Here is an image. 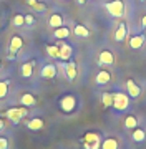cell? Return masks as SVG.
<instances>
[{"instance_id":"9","label":"cell","mask_w":146,"mask_h":149,"mask_svg":"<svg viewBox=\"0 0 146 149\" xmlns=\"http://www.w3.org/2000/svg\"><path fill=\"white\" fill-rule=\"evenodd\" d=\"M22 47H23V40H22V37H18V35L12 37V40H10V47H8V50H10V56H8V58H13V55H15Z\"/></svg>"},{"instance_id":"4","label":"cell","mask_w":146,"mask_h":149,"mask_svg":"<svg viewBox=\"0 0 146 149\" xmlns=\"http://www.w3.org/2000/svg\"><path fill=\"white\" fill-rule=\"evenodd\" d=\"M58 106L60 109L65 113V114H70L76 109V96L75 95H65L60 98L58 101Z\"/></svg>"},{"instance_id":"16","label":"cell","mask_w":146,"mask_h":149,"mask_svg":"<svg viewBox=\"0 0 146 149\" xmlns=\"http://www.w3.org/2000/svg\"><path fill=\"white\" fill-rule=\"evenodd\" d=\"M48 25L53 28H58V27H63V17L60 13H52L48 18Z\"/></svg>"},{"instance_id":"2","label":"cell","mask_w":146,"mask_h":149,"mask_svg":"<svg viewBox=\"0 0 146 149\" xmlns=\"http://www.w3.org/2000/svg\"><path fill=\"white\" fill-rule=\"evenodd\" d=\"M130 108V96L128 93H113V109L115 111H126Z\"/></svg>"},{"instance_id":"17","label":"cell","mask_w":146,"mask_h":149,"mask_svg":"<svg viewBox=\"0 0 146 149\" xmlns=\"http://www.w3.org/2000/svg\"><path fill=\"white\" fill-rule=\"evenodd\" d=\"M28 129H32V131H40V129H43L45 123L43 119H40V118H33V119H30V121L27 123Z\"/></svg>"},{"instance_id":"1","label":"cell","mask_w":146,"mask_h":149,"mask_svg":"<svg viewBox=\"0 0 146 149\" xmlns=\"http://www.w3.org/2000/svg\"><path fill=\"white\" fill-rule=\"evenodd\" d=\"M28 114L27 108L25 106H20V108H8L5 113H3V116L8 119V121H12L13 124H17V123H20L23 119V118Z\"/></svg>"},{"instance_id":"18","label":"cell","mask_w":146,"mask_h":149,"mask_svg":"<svg viewBox=\"0 0 146 149\" xmlns=\"http://www.w3.org/2000/svg\"><path fill=\"white\" fill-rule=\"evenodd\" d=\"M73 33H75V37H78V38H87V37H90L88 28L85 27V25H81V23L75 25V28H73Z\"/></svg>"},{"instance_id":"21","label":"cell","mask_w":146,"mask_h":149,"mask_svg":"<svg viewBox=\"0 0 146 149\" xmlns=\"http://www.w3.org/2000/svg\"><path fill=\"white\" fill-rule=\"evenodd\" d=\"M101 149H118V141L115 138H106L101 141Z\"/></svg>"},{"instance_id":"10","label":"cell","mask_w":146,"mask_h":149,"mask_svg":"<svg viewBox=\"0 0 146 149\" xmlns=\"http://www.w3.org/2000/svg\"><path fill=\"white\" fill-rule=\"evenodd\" d=\"M126 93H128V96H131V98H138V96L141 95L140 85H136L133 80H126Z\"/></svg>"},{"instance_id":"34","label":"cell","mask_w":146,"mask_h":149,"mask_svg":"<svg viewBox=\"0 0 146 149\" xmlns=\"http://www.w3.org/2000/svg\"><path fill=\"white\" fill-rule=\"evenodd\" d=\"M0 66H2V61H0Z\"/></svg>"},{"instance_id":"3","label":"cell","mask_w":146,"mask_h":149,"mask_svg":"<svg viewBox=\"0 0 146 149\" xmlns=\"http://www.w3.org/2000/svg\"><path fill=\"white\" fill-rule=\"evenodd\" d=\"M105 8L108 10V13L113 18H119L124 15V2L123 0H111L105 3Z\"/></svg>"},{"instance_id":"28","label":"cell","mask_w":146,"mask_h":149,"mask_svg":"<svg viewBox=\"0 0 146 149\" xmlns=\"http://www.w3.org/2000/svg\"><path fill=\"white\" fill-rule=\"evenodd\" d=\"M8 95V83L7 81H0V100Z\"/></svg>"},{"instance_id":"32","label":"cell","mask_w":146,"mask_h":149,"mask_svg":"<svg viewBox=\"0 0 146 149\" xmlns=\"http://www.w3.org/2000/svg\"><path fill=\"white\" fill-rule=\"evenodd\" d=\"M141 25L146 28V15H143V18H141Z\"/></svg>"},{"instance_id":"7","label":"cell","mask_w":146,"mask_h":149,"mask_svg":"<svg viewBox=\"0 0 146 149\" xmlns=\"http://www.w3.org/2000/svg\"><path fill=\"white\" fill-rule=\"evenodd\" d=\"M98 65H103V66H111V65H115V55L110 50L100 52V55H98Z\"/></svg>"},{"instance_id":"15","label":"cell","mask_w":146,"mask_h":149,"mask_svg":"<svg viewBox=\"0 0 146 149\" xmlns=\"http://www.w3.org/2000/svg\"><path fill=\"white\" fill-rule=\"evenodd\" d=\"M33 66H35L33 61H25V63L20 66V74H22L23 78H30L32 73H33Z\"/></svg>"},{"instance_id":"14","label":"cell","mask_w":146,"mask_h":149,"mask_svg":"<svg viewBox=\"0 0 146 149\" xmlns=\"http://www.w3.org/2000/svg\"><path fill=\"white\" fill-rule=\"evenodd\" d=\"M145 35H135V37H131L130 38V48L131 50H140L141 47H143V45H145Z\"/></svg>"},{"instance_id":"11","label":"cell","mask_w":146,"mask_h":149,"mask_svg":"<svg viewBox=\"0 0 146 149\" xmlns=\"http://www.w3.org/2000/svg\"><path fill=\"white\" fill-rule=\"evenodd\" d=\"M95 81H96V85L103 86V85H108L110 81H111V73L106 71V70H100L95 76Z\"/></svg>"},{"instance_id":"26","label":"cell","mask_w":146,"mask_h":149,"mask_svg":"<svg viewBox=\"0 0 146 149\" xmlns=\"http://www.w3.org/2000/svg\"><path fill=\"white\" fill-rule=\"evenodd\" d=\"M47 53H48L52 58H58L60 56V47H57V45H47Z\"/></svg>"},{"instance_id":"35","label":"cell","mask_w":146,"mask_h":149,"mask_svg":"<svg viewBox=\"0 0 146 149\" xmlns=\"http://www.w3.org/2000/svg\"><path fill=\"white\" fill-rule=\"evenodd\" d=\"M141 2H145V0H141Z\"/></svg>"},{"instance_id":"8","label":"cell","mask_w":146,"mask_h":149,"mask_svg":"<svg viewBox=\"0 0 146 149\" xmlns=\"http://www.w3.org/2000/svg\"><path fill=\"white\" fill-rule=\"evenodd\" d=\"M40 76L43 78V80H53L55 76H57V66L52 63L45 65L43 68H42V71H40Z\"/></svg>"},{"instance_id":"20","label":"cell","mask_w":146,"mask_h":149,"mask_svg":"<svg viewBox=\"0 0 146 149\" xmlns=\"http://www.w3.org/2000/svg\"><path fill=\"white\" fill-rule=\"evenodd\" d=\"M131 139H133L135 143H145V141H146V133H145V129L135 128V129H133V134H131Z\"/></svg>"},{"instance_id":"31","label":"cell","mask_w":146,"mask_h":149,"mask_svg":"<svg viewBox=\"0 0 146 149\" xmlns=\"http://www.w3.org/2000/svg\"><path fill=\"white\" fill-rule=\"evenodd\" d=\"M3 129H5V119H2V118H0V133H2Z\"/></svg>"},{"instance_id":"5","label":"cell","mask_w":146,"mask_h":149,"mask_svg":"<svg viewBox=\"0 0 146 149\" xmlns=\"http://www.w3.org/2000/svg\"><path fill=\"white\" fill-rule=\"evenodd\" d=\"M81 143H83V148L85 149H100L101 148V138L96 133H87L83 136V139H81Z\"/></svg>"},{"instance_id":"13","label":"cell","mask_w":146,"mask_h":149,"mask_svg":"<svg viewBox=\"0 0 146 149\" xmlns=\"http://www.w3.org/2000/svg\"><path fill=\"white\" fill-rule=\"evenodd\" d=\"M20 104L25 108L28 106H35L37 104V98L32 95V93H23L22 96H20Z\"/></svg>"},{"instance_id":"22","label":"cell","mask_w":146,"mask_h":149,"mask_svg":"<svg viewBox=\"0 0 146 149\" xmlns=\"http://www.w3.org/2000/svg\"><path fill=\"white\" fill-rule=\"evenodd\" d=\"M138 119H136V116H126V119H124V123H123V126L126 129H135V128H138Z\"/></svg>"},{"instance_id":"29","label":"cell","mask_w":146,"mask_h":149,"mask_svg":"<svg viewBox=\"0 0 146 149\" xmlns=\"http://www.w3.org/2000/svg\"><path fill=\"white\" fill-rule=\"evenodd\" d=\"M8 139L7 138H0V149H8Z\"/></svg>"},{"instance_id":"33","label":"cell","mask_w":146,"mask_h":149,"mask_svg":"<svg viewBox=\"0 0 146 149\" xmlns=\"http://www.w3.org/2000/svg\"><path fill=\"white\" fill-rule=\"evenodd\" d=\"M85 2H87V0H78V3H85Z\"/></svg>"},{"instance_id":"27","label":"cell","mask_w":146,"mask_h":149,"mask_svg":"<svg viewBox=\"0 0 146 149\" xmlns=\"http://www.w3.org/2000/svg\"><path fill=\"white\" fill-rule=\"evenodd\" d=\"M12 25H13V27H23V25H25V15H20V13L13 15Z\"/></svg>"},{"instance_id":"30","label":"cell","mask_w":146,"mask_h":149,"mask_svg":"<svg viewBox=\"0 0 146 149\" xmlns=\"http://www.w3.org/2000/svg\"><path fill=\"white\" fill-rule=\"evenodd\" d=\"M35 23V18L32 15H25V25H33Z\"/></svg>"},{"instance_id":"19","label":"cell","mask_w":146,"mask_h":149,"mask_svg":"<svg viewBox=\"0 0 146 149\" xmlns=\"http://www.w3.org/2000/svg\"><path fill=\"white\" fill-rule=\"evenodd\" d=\"M126 33H128V28L124 23H119L118 28H116V32H115V40L116 42H123L124 37H126Z\"/></svg>"},{"instance_id":"25","label":"cell","mask_w":146,"mask_h":149,"mask_svg":"<svg viewBox=\"0 0 146 149\" xmlns=\"http://www.w3.org/2000/svg\"><path fill=\"white\" fill-rule=\"evenodd\" d=\"M101 103L105 108L113 106V93H103L101 95Z\"/></svg>"},{"instance_id":"12","label":"cell","mask_w":146,"mask_h":149,"mask_svg":"<svg viewBox=\"0 0 146 149\" xmlns=\"http://www.w3.org/2000/svg\"><path fill=\"white\" fill-rule=\"evenodd\" d=\"M71 55H73V48H71L70 45H66V43H61V45H60V56L58 58L61 60V61H68V60L71 58Z\"/></svg>"},{"instance_id":"24","label":"cell","mask_w":146,"mask_h":149,"mask_svg":"<svg viewBox=\"0 0 146 149\" xmlns=\"http://www.w3.org/2000/svg\"><path fill=\"white\" fill-rule=\"evenodd\" d=\"M25 3L30 5L33 10H37V12H45V8H47L45 3H40V2H37V0H25Z\"/></svg>"},{"instance_id":"6","label":"cell","mask_w":146,"mask_h":149,"mask_svg":"<svg viewBox=\"0 0 146 149\" xmlns=\"http://www.w3.org/2000/svg\"><path fill=\"white\" fill-rule=\"evenodd\" d=\"M61 71H63L66 80L73 81L76 78V65H75V61H70V60H68V61L61 66Z\"/></svg>"},{"instance_id":"23","label":"cell","mask_w":146,"mask_h":149,"mask_svg":"<svg viewBox=\"0 0 146 149\" xmlns=\"http://www.w3.org/2000/svg\"><path fill=\"white\" fill-rule=\"evenodd\" d=\"M70 35V28H66V27H58V28H55V33H53V37L55 38H66Z\"/></svg>"}]
</instances>
